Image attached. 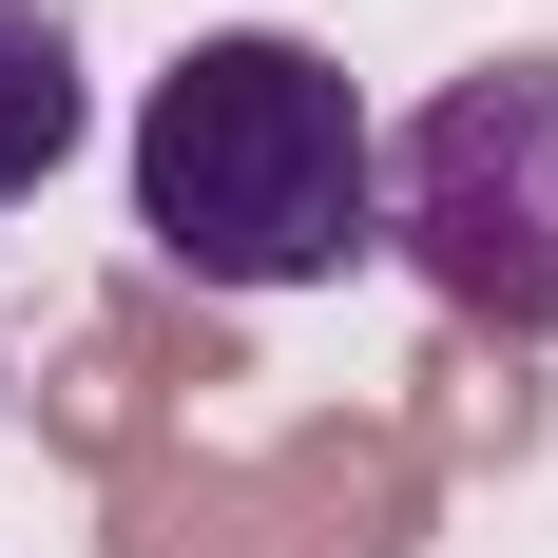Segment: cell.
Here are the masks:
<instances>
[{
	"mask_svg": "<svg viewBox=\"0 0 558 558\" xmlns=\"http://www.w3.org/2000/svg\"><path fill=\"white\" fill-rule=\"evenodd\" d=\"M135 231H155V270L231 289V308L328 289V270L386 251V116L347 97L328 39L213 20V39H173L155 97H135Z\"/></svg>",
	"mask_w": 558,
	"mask_h": 558,
	"instance_id": "obj_1",
	"label": "cell"
},
{
	"mask_svg": "<svg viewBox=\"0 0 558 558\" xmlns=\"http://www.w3.org/2000/svg\"><path fill=\"white\" fill-rule=\"evenodd\" d=\"M97 135V77H77V20L58 0H0V213L39 193L58 155Z\"/></svg>",
	"mask_w": 558,
	"mask_h": 558,
	"instance_id": "obj_3",
	"label": "cell"
},
{
	"mask_svg": "<svg viewBox=\"0 0 558 558\" xmlns=\"http://www.w3.org/2000/svg\"><path fill=\"white\" fill-rule=\"evenodd\" d=\"M386 251L444 289L462 328L558 347V39L482 58L386 135Z\"/></svg>",
	"mask_w": 558,
	"mask_h": 558,
	"instance_id": "obj_2",
	"label": "cell"
}]
</instances>
